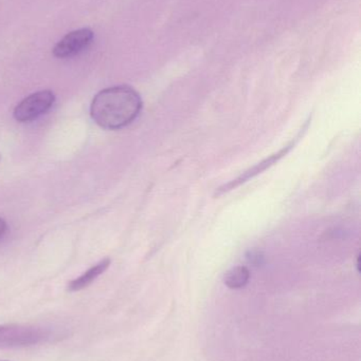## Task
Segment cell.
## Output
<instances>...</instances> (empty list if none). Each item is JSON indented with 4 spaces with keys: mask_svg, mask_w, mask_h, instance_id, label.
I'll list each match as a JSON object with an SVG mask.
<instances>
[{
    "mask_svg": "<svg viewBox=\"0 0 361 361\" xmlns=\"http://www.w3.org/2000/svg\"><path fill=\"white\" fill-rule=\"evenodd\" d=\"M142 109L139 93L126 85L100 91L90 106L93 122L106 130H118L134 122Z\"/></svg>",
    "mask_w": 361,
    "mask_h": 361,
    "instance_id": "cell-1",
    "label": "cell"
},
{
    "mask_svg": "<svg viewBox=\"0 0 361 361\" xmlns=\"http://www.w3.org/2000/svg\"><path fill=\"white\" fill-rule=\"evenodd\" d=\"M53 332L44 326L25 324L0 326V349L31 347L50 341Z\"/></svg>",
    "mask_w": 361,
    "mask_h": 361,
    "instance_id": "cell-2",
    "label": "cell"
},
{
    "mask_svg": "<svg viewBox=\"0 0 361 361\" xmlns=\"http://www.w3.org/2000/svg\"><path fill=\"white\" fill-rule=\"evenodd\" d=\"M54 101L55 95L52 91H37L23 99L15 107L13 116L17 122H31L50 110Z\"/></svg>",
    "mask_w": 361,
    "mask_h": 361,
    "instance_id": "cell-3",
    "label": "cell"
},
{
    "mask_svg": "<svg viewBox=\"0 0 361 361\" xmlns=\"http://www.w3.org/2000/svg\"><path fill=\"white\" fill-rule=\"evenodd\" d=\"M93 32L87 27L74 30L64 36L53 48L52 53L57 59H68L88 48L93 40Z\"/></svg>",
    "mask_w": 361,
    "mask_h": 361,
    "instance_id": "cell-4",
    "label": "cell"
},
{
    "mask_svg": "<svg viewBox=\"0 0 361 361\" xmlns=\"http://www.w3.org/2000/svg\"><path fill=\"white\" fill-rule=\"evenodd\" d=\"M297 140L292 141V143L288 144V146L283 148V149L280 150L277 154H273V156L269 157V158L265 159L262 162L259 163V164L254 165L251 169H248L247 171L243 173V175L237 177V179L231 180L228 184L223 185L220 188L216 189L215 197H220V195H224V193L228 192V191L232 190V189L237 188L239 185L244 184V183L247 182L248 180L252 179V178L256 177V176L260 175V173H264L266 169H268L269 167L275 165L276 163L279 162L283 157H285L288 152H290L292 147H295L296 145Z\"/></svg>",
    "mask_w": 361,
    "mask_h": 361,
    "instance_id": "cell-5",
    "label": "cell"
},
{
    "mask_svg": "<svg viewBox=\"0 0 361 361\" xmlns=\"http://www.w3.org/2000/svg\"><path fill=\"white\" fill-rule=\"evenodd\" d=\"M110 265V258H105L100 261L97 264L93 265V267H90L88 271H85L80 277L70 281L69 284H68V290L69 292H78V290H84L87 286H90L99 276H101L108 269Z\"/></svg>",
    "mask_w": 361,
    "mask_h": 361,
    "instance_id": "cell-6",
    "label": "cell"
},
{
    "mask_svg": "<svg viewBox=\"0 0 361 361\" xmlns=\"http://www.w3.org/2000/svg\"><path fill=\"white\" fill-rule=\"evenodd\" d=\"M249 279V269L243 265H237L225 274L224 283L231 290H239L247 286Z\"/></svg>",
    "mask_w": 361,
    "mask_h": 361,
    "instance_id": "cell-7",
    "label": "cell"
},
{
    "mask_svg": "<svg viewBox=\"0 0 361 361\" xmlns=\"http://www.w3.org/2000/svg\"><path fill=\"white\" fill-rule=\"evenodd\" d=\"M6 228H8V226H6V222L4 220V219L0 218V239H1L2 237H4V233H6Z\"/></svg>",
    "mask_w": 361,
    "mask_h": 361,
    "instance_id": "cell-8",
    "label": "cell"
},
{
    "mask_svg": "<svg viewBox=\"0 0 361 361\" xmlns=\"http://www.w3.org/2000/svg\"><path fill=\"white\" fill-rule=\"evenodd\" d=\"M0 361H6V360H0Z\"/></svg>",
    "mask_w": 361,
    "mask_h": 361,
    "instance_id": "cell-9",
    "label": "cell"
}]
</instances>
